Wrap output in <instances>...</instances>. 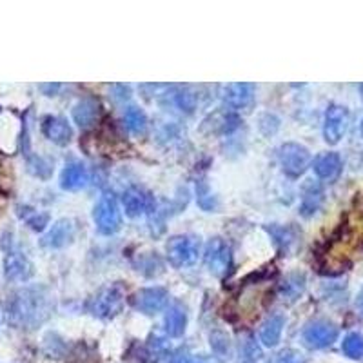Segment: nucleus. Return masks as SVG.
<instances>
[{"label": "nucleus", "mask_w": 363, "mask_h": 363, "mask_svg": "<svg viewBox=\"0 0 363 363\" xmlns=\"http://www.w3.org/2000/svg\"><path fill=\"white\" fill-rule=\"evenodd\" d=\"M53 301L46 287H26L15 292L8 303V315L11 322L22 327H36L49 318Z\"/></svg>", "instance_id": "nucleus-1"}, {"label": "nucleus", "mask_w": 363, "mask_h": 363, "mask_svg": "<svg viewBox=\"0 0 363 363\" xmlns=\"http://www.w3.org/2000/svg\"><path fill=\"white\" fill-rule=\"evenodd\" d=\"M124 289L120 284H111L102 287L88 301V310L100 320H111L118 315L124 307Z\"/></svg>", "instance_id": "nucleus-2"}, {"label": "nucleus", "mask_w": 363, "mask_h": 363, "mask_svg": "<svg viewBox=\"0 0 363 363\" xmlns=\"http://www.w3.org/2000/svg\"><path fill=\"white\" fill-rule=\"evenodd\" d=\"M169 263L177 269L195 266L200 256V242L198 238L189 235L173 236L165 245Z\"/></svg>", "instance_id": "nucleus-3"}, {"label": "nucleus", "mask_w": 363, "mask_h": 363, "mask_svg": "<svg viewBox=\"0 0 363 363\" xmlns=\"http://www.w3.org/2000/svg\"><path fill=\"white\" fill-rule=\"evenodd\" d=\"M93 220L100 235L111 236L118 233L122 227V213L116 204L115 196L104 195L93 209Z\"/></svg>", "instance_id": "nucleus-4"}, {"label": "nucleus", "mask_w": 363, "mask_h": 363, "mask_svg": "<svg viewBox=\"0 0 363 363\" xmlns=\"http://www.w3.org/2000/svg\"><path fill=\"white\" fill-rule=\"evenodd\" d=\"M204 260L211 275L217 278L227 276L233 267V253H231L229 244L224 238H211L205 245Z\"/></svg>", "instance_id": "nucleus-5"}, {"label": "nucleus", "mask_w": 363, "mask_h": 363, "mask_svg": "<svg viewBox=\"0 0 363 363\" xmlns=\"http://www.w3.org/2000/svg\"><path fill=\"white\" fill-rule=\"evenodd\" d=\"M278 158L284 173L292 178H298L306 173L310 164V153L300 144L287 142L278 149Z\"/></svg>", "instance_id": "nucleus-6"}, {"label": "nucleus", "mask_w": 363, "mask_h": 363, "mask_svg": "<svg viewBox=\"0 0 363 363\" xmlns=\"http://www.w3.org/2000/svg\"><path fill=\"white\" fill-rule=\"evenodd\" d=\"M301 338L309 349H325L336 341L338 327L327 320H315V322L307 324Z\"/></svg>", "instance_id": "nucleus-7"}, {"label": "nucleus", "mask_w": 363, "mask_h": 363, "mask_svg": "<svg viewBox=\"0 0 363 363\" xmlns=\"http://www.w3.org/2000/svg\"><path fill=\"white\" fill-rule=\"evenodd\" d=\"M169 301V292L164 287L140 289L131 298V306L144 315H156L165 309Z\"/></svg>", "instance_id": "nucleus-8"}, {"label": "nucleus", "mask_w": 363, "mask_h": 363, "mask_svg": "<svg viewBox=\"0 0 363 363\" xmlns=\"http://www.w3.org/2000/svg\"><path fill=\"white\" fill-rule=\"evenodd\" d=\"M349 124V111L343 106L332 104L325 113L324 122V137L327 144H338L343 138Z\"/></svg>", "instance_id": "nucleus-9"}, {"label": "nucleus", "mask_w": 363, "mask_h": 363, "mask_svg": "<svg viewBox=\"0 0 363 363\" xmlns=\"http://www.w3.org/2000/svg\"><path fill=\"white\" fill-rule=\"evenodd\" d=\"M220 98L231 109H244L251 106L254 98V85L247 82H233L220 85Z\"/></svg>", "instance_id": "nucleus-10"}, {"label": "nucleus", "mask_w": 363, "mask_h": 363, "mask_svg": "<svg viewBox=\"0 0 363 363\" xmlns=\"http://www.w3.org/2000/svg\"><path fill=\"white\" fill-rule=\"evenodd\" d=\"M122 204H124L125 214L131 218L155 211V198L142 187H129L122 196Z\"/></svg>", "instance_id": "nucleus-11"}, {"label": "nucleus", "mask_w": 363, "mask_h": 363, "mask_svg": "<svg viewBox=\"0 0 363 363\" xmlns=\"http://www.w3.org/2000/svg\"><path fill=\"white\" fill-rule=\"evenodd\" d=\"M240 120L235 113L231 111H217L213 115H209L207 118L202 122V128L200 131L207 137H213V135H227L231 131H235L238 128Z\"/></svg>", "instance_id": "nucleus-12"}, {"label": "nucleus", "mask_w": 363, "mask_h": 363, "mask_svg": "<svg viewBox=\"0 0 363 363\" xmlns=\"http://www.w3.org/2000/svg\"><path fill=\"white\" fill-rule=\"evenodd\" d=\"M42 133L48 140L57 146H67L73 138V129L62 116H44L42 120Z\"/></svg>", "instance_id": "nucleus-13"}, {"label": "nucleus", "mask_w": 363, "mask_h": 363, "mask_svg": "<svg viewBox=\"0 0 363 363\" xmlns=\"http://www.w3.org/2000/svg\"><path fill=\"white\" fill-rule=\"evenodd\" d=\"M4 269L8 280H13V282H26L33 275L32 261L17 249H9L8 251L4 260Z\"/></svg>", "instance_id": "nucleus-14"}, {"label": "nucleus", "mask_w": 363, "mask_h": 363, "mask_svg": "<svg viewBox=\"0 0 363 363\" xmlns=\"http://www.w3.org/2000/svg\"><path fill=\"white\" fill-rule=\"evenodd\" d=\"M75 235H76L75 221L62 218V220H58L57 224L49 229L48 235L42 238V245L51 249H60L64 247V245L71 244L73 240H75Z\"/></svg>", "instance_id": "nucleus-15"}, {"label": "nucleus", "mask_w": 363, "mask_h": 363, "mask_svg": "<svg viewBox=\"0 0 363 363\" xmlns=\"http://www.w3.org/2000/svg\"><path fill=\"white\" fill-rule=\"evenodd\" d=\"M89 184L88 167L80 162H71L60 173V187L64 191H80Z\"/></svg>", "instance_id": "nucleus-16"}, {"label": "nucleus", "mask_w": 363, "mask_h": 363, "mask_svg": "<svg viewBox=\"0 0 363 363\" xmlns=\"http://www.w3.org/2000/svg\"><path fill=\"white\" fill-rule=\"evenodd\" d=\"M98 116H100V104L93 98H84L73 107V120L82 129H88L97 124Z\"/></svg>", "instance_id": "nucleus-17"}, {"label": "nucleus", "mask_w": 363, "mask_h": 363, "mask_svg": "<svg viewBox=\"0 0 363 363\" xmlns=\"http://www.w3.org/2000/svg\"><path fill=\"white\" fill-rule=\"evenodd\" d=\"M316 177L322 180H336L341 173V158L338 153H324L313 164Z\"/></svg>", "instance_id": "nucleus-18"}, {"label": "nucleus", "mask_w": 363, "mask_h": 363, "mask_svg": "<svg viewBox=\"0 0 363 363\" xmlns=\"http://www.w3.org/2000/svg\"><path fill=\"white\" fill-rule=\"evenodd\" d=\"M285 320L282 315L270 316L266 324L261 325L260 329V341L266 347H275L278 345L280 338H282V332H284Z\"/></svg>", "instance_id": "nucleus-19"}, {"label": "nucleus", "mask_w": 363, "mask_h": 363, "mask_svg": "<svg viewBox=\"0 0 363 363\" xmlns=\"http://www.w3.org/2000/svg\"><path fill=\"white\" fill-rule=\"evenodd\" d=\"M187 315L180 306H173L164 318V329L171 338H180L186 332Z\"/></svg>", "instance_id": "nucleus-20"}, {"label": "nucleus", "mask_w": 363, "mask_h": 363, "mask_svg": "<svg viewBox=\"0 0 363 363\" xmlns=\"http://www.w3.org/2000/svg\"><path fill=\"white\" fill-rule=\"evenodd\" d=\"M266 229L269 231V235L273 236L276 247H278L280 251H285V253H287L289 249L296 244L298 233H296V229H294V227L270 226V227H266Z\"/></svg>", "instance_id": "nucleus-21"}, {"label": "nucleus", "mask_w": 363, "mask_h": 363, "mask_svg": "<svg viewBox=\"0 0 363 363\" xmlns=\"http://www.w3.org/2000/svg\"><path fill=\"white\" fill-rule=\"evenodd\" d=\"M324 200V193L315 184H307L306 191H303V200H301V214L303 217H310L318 211Z\"/></svg>", "instance_id": "nucleus-22"}, {"label": "nucleus", "mask_w": 363, "mask_h": 363, "mask_svg": "<svg viewBox=\"0 0 363 363\" xmlns=\"http://www.w3.org/2000/svg\"><path fill=\"white\" fill-rule=\"evenodd\" d=\"M303 289H306V276L301 275V273H291V275L284 280V284H282L280 291H282V296H284L285 300L294 301L300 298Z\"/></svg>", "instance_id": "nucleus-23"}, {"label": "nucleus", "mask_w": 363, "mask_h": 363, "mask_svg": "<svg viewBox=\"0 0 363 363\" xmlns=\"http://www.w3.org/2000/svg\"><path fill=\"white\" fill-rule=\"evenodd\" d=\"M124 122L125 128L135 135H140L146 131L147 128V116L140 107L137 106H129L124 113Z\"/></svg>", "instance_id": "nucleus-24"}, {"label": "nucleus", "mask_w": 363, "mask_h": 363, "mask_svg": "<svg viewBox=\"0 0 363 363\" xmlns=\"http://www.w3.org/2000/svg\"><path fill=\"white\" fill-rule=\"evenodd\" d=\"M198 97L200 95L196 93L195 88L186 85V88H180L174 93V104H177L178 109L186 111V113H193L196 106H198Z\"/></svg>", "instance_id": "nucleus-25"}, {"label": "nucleus", "mask_w": 363, "mask_h": 363, "mask_svg": "<svg viewBox=\"0 0 363 363\" xmlns=\"http://www.w3.org/2000/svg\"><path fill=\"white\" fill-rule=\"evenodd\" d=\"M341 349H343V352H345L349 358H363V334H359V332H350V334H347L343 343H341Z\"/></svg>", "instance_id": "nucleus-26"}, {"label": "nucleus", "mask_w": 363, "mask_h": 363, "mask_svg": "<svg viewBox=\"0 0 363 363\" xmlns=\"http://www.w3.org/2000/svg\"><path fill=\"white\" fill-rule=\"evenodd\" d=\"M276 363H306V359H303V356H301L298 350L285 349L278 355Z\"/></svg>", "instance_id": "nucleus-27"}, {"label": "nucleus", "mask_w": 363, "mask_h": 363, "mask_svg": "<svg viewBox=\"0 0 363 363\" xmlns=\"http://www.w3.org/2000/svg\"><path fill=\"white\" fill-rule=\"evenodd\" d=\"M48 220H49V217L46 213H42V214L33 213L32 218H27V224H29V226H32L35 231H42L46 226H48Z\"/></svg>", "instance_id": "nucleus-28"}, {"label": "nucleus", "mask_w": 363, "mask_h": 363, "mask_svg": "<svg viewBox=\"0 0 363 363\" xmlns=\"http://www.w3.org/2000/svg\"><path fill=\"white\" fill-rule=\"evenodd\" d=\"M211 345L214 347L217 352H226L229 349V338L224 336V334H214V336H211Z\"/></svg>", "instance_id": "nucleus-29"}, {"label": "nucleus", "mask_w": 363, "mask_h": 363, "mask_svg": "<svg viewBox=\"0 0 363 363\" xmlns=\"http://www.w3.org/2000/svg\"><path fill=\"white\" fill-rule=\"evenodd\" d=\"M169 363H191L189 352H187V350H184V349H180L178 352H174V355L171 356Z\"/></svg>", "instance_id": "nucleus-30"}, {"label": "nucleus", "mask_w": 363, "mask_h": 363, "mask_svg": "<svg viewBox=\"0 0 363 363\" xmlns=\"http://www.w3.org/2000/svg\"><path fill=\"white\" fill-rule=\"evenodd\" d=\"M60 88V85L58 84H44V85H40V89H42V91H48V97H51V95L55 93V91H57V89Z\"/></svg>", "instance_id": "nucleus-31"}, {"label": "nucleus", "mask_w": 363, "mask_h": 363, "mask_svg": "<svg viewBox=\"0 0 363 363\" xmlns=\"http://www.w3.org/2000/svg\"><path fill=\"white\" fill-rule=\"evenodd\" d=\"M191 363H217V359L207 358V356H200V358H196L195 362H191Z\"/></svg>", "instance_id": "nucleus-32"}, {"label": "nucleus", "mask_w": 363, "mask_h": 363, "mask_svg": "<svg viewBox=\"0 0 363 363\" xmlns=\"http://www.w3.org/2000/svg\"><path fill=\"white\" fill-rule=\"evenodd\" d=\"M358 307H359V310H362V315H363V291L359 292V298H358Z\"/></svg>", "instance_id": "nucleus-33"}, {"label": "nucleus", "mask_w": 363, "mask_h": 363, "mask_svg": "<svg viewBox=\"0 0 363 363\" xmlns=\"http://www.w3.org/2000/svg\"><path fill=\"white\" fill-rule=\"evenodd\" d=\"M359 91H362V98H363V84L359 85Z\"/></svg>", "instance_id": "nucleus-34"}, {"label": "nucleus", "mask_w": 363, "mask_h": 363, "mask_svg": "<svg viewBox=\"0 0 363 363\" xmlns=\"http://www.w3.org/2000/svg\"><path fill=\"white\" fill-rule=\"evenodd\" d=\"M359 129H362V135H363V120H362V128H359Z\"/></svg>", "instance_id": "nucleus-35"}]
</instances>
